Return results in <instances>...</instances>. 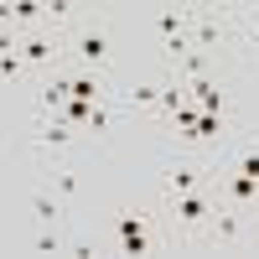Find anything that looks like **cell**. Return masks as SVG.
Returning <instances> with one entry per match:
<instances>
[{
  "mask_svg": "<svg viewBox=\"0 0 259 259\" xmlns=\"http://www.w3.org/2000/svg\"><path fill=\"white\" fill-rule=\"evenodd\" d=\"M119 244H124V254H150V233H145L140 212H124L119 218Z\"/></svg>",
  "mask_w": 259,
  "mask_h": 259,
  "instance_id": "6da1fadb",
  "label": "cell"
},
{
  "mask_svg": "<svg viewBox=\"0 0 259 259\" xmlns=\"http://www.w3.org/2000/svg\"><path fill=\"white\" fill-rule=\"evenodd\" d=\"M78 57H83V62H94V68H99V62L109 57V36H104L99 26H94V31H83V36H78Z\"/></svg>",
  "mask_w": 259,
  "mask_h": 259,
  "instance_id": "7a4b0ae2",
  "label": "cell"
},
{
  "mask_svg": "<svg viewBox=\"0 0 259 259\" xmlns=\"http://www.w3.org/2000/svg\"><path fill=\"white\" fill-rule=\"evenodd\" d=\"M171 212H177L182 223H202V212H207V202L197 197V192H182V197H171Z\"/></svg>",
  "mask_w": 259,
  "mask_h": 259,
  "instance_id": "3957f363",
  "label": "cell"
},
{
  "mask_svg": "<svg viewBox=\"0 0 259 259\" xmlns=\"http://www.w3.org/2000/svg\"><path fill=\"white\" fill-rule=\"evenodd\" d=\"M99 78H89V73H73L68 78V99H83V104H99Z\"/></svg>",
  "mask_w": 259,
  "mask_h": 259,
  "instance_id": "277c9868",
  "label": "cell"
},
{
  "mask_svg": "<svg viewBox=\"0 0 259 259\" xmlns=\"http://www.w3.org/2000/svg\"><path fill=\"white\" fill-rule=\"evenodd\" d=\"M187 36H192V47H197V52H207V47H212V41H218V36H223V26H218V21H207V16H202V21H197V26H192V31H187Z\"/></svg>",
  "mask_w": 259,
  "mask_h": 259,
  "instance_id": "5b68a950",
  "label": "cell"
},
{
  "mask_svg": "<svg viewBox=\"0 0 259 259\" xmlns=\"http://www.w3.org/2000/svg\"><path fill=\"white\" fill-rule=\"evenodd\" d=\"M21 57H26V62H47L57 47H52V36H26V41H21V47H16Z\"/></svg>",
  "mask_w": 259,
  "mask_h": 259,
  "instance_id": "8992f818",
  "label": "cell"
},
{
  "mask_svg": "<svg viewBox=\"0 0 259 259\" xmlns=\"http://www.w3.org/2000/svg\"><path fill=\"white\" fill-rule=\"evenodd\" d=\"M68 140H73V124H62V119H52V124L36 130V145H68Z\"/></svg>",
  "mask_w": 259,
  "mask_h": 259,
  "instance_id": "52a82bcc",
  "label": "cell"
},
{
  "mask_svg": "<svg viewBox=\"0 0 259 259\" xmlns=\"http://www.w3.org/2000/svg\"><path fill=\"white\" fill-rule=\"evenodd\" d=\"M228 192H233L239 202H254V197H259V182L244 177V171H233V177H228Z\"/></svg>",
  "mask_w": 259,
  "mask_h": 259,
  "instance_id": "ba28073f",
  "label": "cell"
},
{
  "mask_svg": "<svg viewBox=\"0 0 259 259\" xmlns=\"http://www.w3.org/2000/svg\"><path fill=\"white\" fill-rule=\"evenodd\" d=\"M223 130V114H212V109H197V130H192V140H212Z\"/></svg>",
  "mask_w": 259,
  "mask_h": 259,
  "instance_id": "9c48e42d",
  "label": "cell"
},
{
  "mask_svg": "<svg viewBox=\"0 0 259 259\" xmlns=\"http://www.w3.org/2000/svg\"><path fill=\"white\" fill-rule=\"evenodd\" d=\"M41 104H47V109L57 114L62 104H68V78H57V83H47V89H41Z\"/></svg>",
  "mask_w": 259,
  "mask_h": 259,
  "instance_id": "30bf717a",
  "label": "cell"
},
{
  "mask_svg": "<svg viewBox=\"0 0 259 259\" xmlns=\"http://www.w3.org/2000/svg\"><path fill=\"white\" fill-rule=\"evenodd\" d=\"M31 212H36V223H52V218H57L62 207H57V197H47V192H36V197H31Z\"/></svg>",
  "mask_w": 259,
  "mask_h": 259,
  "instance_id": "8fae6325",
  "label": "cell"
},
{
  "mask_svg": "<svg viewBox=\"0 0 259 259\" xmlns=\"http://www.w3.org/2000/svg\"><path fill=\"white\" fill-rule=\"evenodd\" d=\"M192 187H197V177H192L187 166H182V171H171V177H166V192H171V197H182V192H192Z\"/></svg>",
  "mask_w": 259,
  "mask_h": 259,
  "instance_id": "7c38bea8",
  "label": "cell"
},
{
  "mask_svg": "<svg viewBox=\"0 0 259 259\" xmlns=\"http://www.w3.org/2000/svg\"><path fill=\"white\" fill-rule=\"evenodd\" d=\"M16 21H47V6H36V0H16Z\"/></svg>",
  "mask_w": 259,
  "mask_h": 259,
  "instance_id": "4fadbf2b",
  "label": "cell"
},
{
  "mask_svg": "<svg viewBox=\"0 0 259 259\" xmlns=\"http://www.w3.org/2000/svg\"><path fill=\"white\" fill-rule=\"evenodd\" d=\"M21 62H26V57H21L16 47H6V52H0V78H16V73H21Z\"/></svg>",
  "mask_w": 259,
  "mask_h": 259,
  "instance_id": "5bb4252c",
  "label": "cell"
},
{
  "mask_svg": "<svg viewBox=\"0 0 259 259\" xmlns=\"http://www.w3.org/2000/svg\"><path fill=\"white\" fill-rule=\"evenodd\" d=\"M31 249H36V254H62V239H57V233H36Z\"/></svg>",
  "mask_w": 259,
  "mask_h": 259,
  "instance_id": "9a60e30c",
  "label": "cell"
},
{
  "mask_svg": "<svg viewBox=\"0 0 259 259\" xmlns=\"http://www.w3.org/2000/svg\"><path fill=\"white\" fill-rule=\"evenodd\" d=\"M177 130L192 140V130H197V109H192V104H182V109H177Z\"/></svg>",
  "mask_w": 259,
  "mask_h": 259,
  "instance_id": "2e32d148",
  "label": "cell"
},
{
  "mask_svg": "<svg viewBox=\"0 0 259 259\" xmlns=\"http://www.w3.org/2000/svg\"><path fill=\"white\" fill-rule=\"evenodd\" d=\"M130 104H140V109H150V104H161V89H130Z\"/></svg>",
  "mask_w": 259,
  "mask_h": 259,
  "instance_id": "e0dca14e",
  "label": "cell"
},
{
  "mask_svg": "<svg viewBox=\"0 0 259 259\" xmlns=\"http://www.w3.org/2000/svg\"><path fill=\"white\" fill-rule=\"evenodd\" d=\"M218 239H239V218L233 212H218Z\"/></svg>",
  "mask_w": 259,
  "mask_h": 259,
  "instance_id": "ac0fdd59",
  "label": "cell"
},
{
  "mask_svg": "<svg viewBox=\"0 0 259 259\" xmlns=\"http://www.w3.org/2000/svg\"><path fill=\"white\" fill-rule=\"evenodd\" d=\"M239 171H244V177H254V182H259V150H249V156H239Z\"/></svg>",
  "mask_w": 259,
  "mask_h": 259,
  "instance_id": "d6986e66",
  "label": "cell"
},
{
  "mask_svg": "<svg viewBox=\"0 0 259 259\" xmlns=\"http://www.w3.org/2000/svg\"><path fill=\"white\" fill-rule=\"evenodd\" d=\"M57 192H62V197H73V192H78V177H73V171H57Z\"/></svg>",
  "mask_w": 259,
  "mask_h": 259,
  "instance_id": "ffe728a7",
  "label": "cell"
},
{
  "mask_svg": "<svg viewBox=\"0 0 259 259\" xmlns=\"http://www.w3.org/2000/svg\"><path fill=\"white\" fill-rule=\"evenodd\" d=\"M89 130H109V114H104L99 104H94V114H89Z\"/></svg>",
  "mask_w": 259,
  "mask_h": 259,
  "instance_id": "44dd1931",
  "label": "cell"
},
{
  "mask_svg": "<svg viewBox=\"0 0 259 259\" xmlns=\"http://www.w3.org/2000/svg\"><path fill=\"white\" fill-rule=\"evenodd\" d=\"M6 47H16V41H11V36H6V31H0V52H6Z\"/></svg>",
  "mask_w": 259,
  "mask_h": 259,
  "instance_id": "7402d4cb",
  "label": "cell"
}]
</instances>
